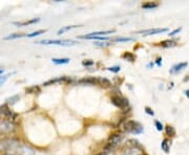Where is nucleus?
Wrapping results in <instances>:
<instances>
[{
  "label": "nucleus",
  "mask_w": 189,
  "mask_h": 155,
  "mask_svg": "<svg viewBox=\"0 0 189 155\" xmlns=\"http://www.w3.org/2000/svg\"><path fill=\"white\" fill-rule=\"evenodd\" d=\"M99 85L103 88H109L111 86V82L106 78H100L99 79Z\"/></svg>",
  "instance_id": "2eb2a0df"
},
{
  "label": "nucleus",
  "mask_w": 189,
  "mask_h": 155,
  "mask_svg": "<svg viewBox=\"0 0 189 155\" xmlns=\"http://www.w3.org/2000/svg\"><path fill=\"white\" fill-rule=\"evenodd\" d=\"M123 128L125 132H128V133L137 134V135L143 133V127L141 124L136 121H132V119H128V121L125 122Z\"/></svg>",
  "instance_id": "f257e3e1"
},
{
  "label": "nucleus",
  "mask_w": 189,
  "mask_h": 155,
  "mask_svg": "<svg viewBox=\"0 0 189 155\" xmlns=\"http://www.w3.org/2000/svg\"><path fill=\"white\" fill-rule=\"evenodd\" d=\"M76 27H79V26H78V25H70V26H64V27H62V29H60L59 30H58L57 34L58 35H62V34H64L65 32H67V30H70L71 29H76Z\"/></svg>",
  "instance_id": "412c9836"
},
{
  "label": "nucleus",
  "mask_w": 189,
  "mask_h": 155,
  "mask_svg": "<svg viewBox=\"0 0 189 155\" xmlns=\"http://www.w3.org/2000/svg\"><path fill=\"white\" fill-rule=\"evenodd\" d=\"M152 65H154V63H149V64H148V66H149V67H151Z\"/></svg>",
  "instance_id": "e433bc0d"
},
{
  "label": "nucleus",
  "mask_w": 189,
  "mask_h": 155,
  "mask_svg": "<svg viewBox=\"0 0 189 155\" xmlns=\"http://www.w3.org/2000/svg\"><path fill=\"white\" fill-rule=\"evenodd\" d=\"M71 81H73V80H71L70 78H67V77H60V78L52 79V80H50V81H47V82L43 83V86H50V85H53V84L59 83V82H66V83H70Z\"/></svg>",
  "instance_id": "1a4fd4ad"
},
{
  "label": "nucleus",
  "mask_w": 189,
  "mask_h": 155,
  "mask_svg": "<svg viewBox=\"0 0 189 155\" xmlns=\"http://www.w3.org/2000/svg\"><path fill=\"white\" fill-rule=\"evenodd\" d=\"M158 6H159L158 2H145V3L142 4V7L144 10H154Z\"/></svg>",
  "instance_id": "f3484780"
},
{
  "label": "nucleus",
  "mask_w": 189,
  "mask_h": 155,
  "mask_svg": "<svg viewBox=\"0 0 189 155\" xmlns=\"http://www.w3.org/2000/svg\"><path fill=\"white\" fill-rule=\"evenodd\" d=\"M0 119H1V118H0Z\"/></svg>",
  "instance_id": "4c0bfd02"
},
{
  "label": "nucleus",
  "mask_w": 189,
  "mask_h": 155,
  "mask_svg": "<svg viewBox=\"0 0 189 155\" xmlns=\"http://www.w3.org/2000/svg\"><path fill=\"white\" fill-rule=\"evenodd\" d=\"M20 100V95H13L11 98H9L6 100V104L7 105H14V104H16L17 102H19Z\"/></svg>",
  "instance_id": "6ab92c4d"
},
{
  "label": "nucleus",
  "mask_w": 189,
  "mask_h": 155,
  "mask_svg": "<svg viewBox=\"0 0 189 155\" xmlns=\"http://www.w3.org/2000/svg\"><path fill=\"white\" fill-rule=\"evenodd\" d=\"M0 114L3 115L4 118L12 119V121H15V118H16V116H17V114L13 112L11 109L9 107H6V106H0Z\"/></svg>",
  "instance_id": "39448f33"
},
{
  "label": "nucleus",
  "mask_w": 189,
  "mask_h": 155,
  "mask_svg": "<svg viewBox=\"0 0 189 155\" xmlns=\"http://www.w3.org/2000/svg\"><path fill=\"white\" fill-rule=\"evenodd\" d=\"M78 84H81V85H99V79L93 77L83 78L78 81Z\"/></svg>",
  "instance_id": "6e6552de"
},
{
  "label": "nucleus",
  "mask_w": 189,
  "mask_h": 155,
  "mask_svg": "<svg viewBox=\"0 0 189 155\" xmlns=\"http://www.w3.org/2000/svg\"><path fill=\"white\" fill-rule=\"evenodd\" d=\"M187 81H189V76H187V78L184 79V82H187Z\"/></svg>",
  "instance_id": "f704fd0d"
},
{
  "label": "nucleus",
  "mask_w": 189,
  "mask_h": 155,
  "mask_svg": "<svg viewBox=\"0 0 189 155\" xmlns=\"http://www.w3.org/2000/svg\"><path fill=\"white\" fill-rule=\"evenodd\" d=\"M70 59L68 58H61V59H57V58H53L52 62L56 65H62V64H67L70 63Z\"/></svg>",
  "instance_id": "4468645a"
},
{
  "label": "nucleus",
  "mask_w": 189,
  "mask_h": 155,
  "mask_svg": "<svg viewBox=\"0 0 189 155\" xmlns=\"http://www.w3.org/2000/svg\"><path fill=\"white\" fill-rule=\"evenodd\" d=\"M82 65L85 66V67H89V66L94 65V61L91 60H83L82 61Z\"/></svg>",
  "instance_id": "bb28decb"
},
{
  "label": "nucleus",
  "mask_w": 189,
  "mask_h": 155,
  "mask_svg": "<svg viewBox=\"0 0 189 155\" xmlns=\"http://www.w3.org/2000/svg\"><path fill=\"white\" fill-rule=\"evenodd\" d=\"M188 63L187 62H182V63H179V64H175L172 66V68L169 70L170 73H175V72H179L181 70H183L185 67H187Z\"/></svg>",
  "instance_id": "9d476101"
},
{
  "label": "nucleus",
  "mask_w": 189,
  "mask_h": 155,
  "mask_svg": "<svg viewBox=\"0 0 189 155\" xmlns=\"http://www.w3.org/2000/svg\"><path fill=\"white\" fill-rule=\"evenodd\" d=\"M111 103L112 105H115L116 107H118L120 109H123L126 110L129 106V102L126 98H123L121 95H112L111 96Z\"/></svg>",
  "instance_id": "7ed1b4c3"
},
{
  "label": "nucleus",
  "mask_w": 189,
  "mask_h": 155,
  "mask_svg": "<svg viewBox=\"0 0 189 155\" xmlns=\"http://www.w3.org/2000/svg\"><path fill=\"white\" fill-rule=\"evenodd\" d=\"M116 33L115 29H111V30H101V32H94V33H90V34H87V35H84V36H80L79 39H89L91 37H102L104 35H109V34H114Z\"/></svg>",
  "instance_id": "423d86ee"
},
{
  "label": "nucleus",
  "mask_w": 189,
  "mask_h": 155,
  "mask_svg": "<svg viewBox=\"0 0 189 155\" xmlns=\"http://www.w3.org/2000/svg\"><path fill=\"white\" fill-rule=\"evenodd\" d=\"M165 132H166V135L169 136V137L175 136V129L170 125H167L165 127Z\"/></svg>",
  "instance_id": "a211bd4d"
},
{
  "label": "nucleus",
  "mask_w": 189,
  "mask_h": 155,
  "mask_svg": "<svg viewBox=\"0 0 189 155\" xmlns=\"http://www.w3.org/2000/svg\"><path fill=\"white\" fill-rule=\"evenodd\" d=\"M26 35L24 34H18V33H16V34H11L9 35V36L4 37L3 39L4 40H14V39H19V38H22V37H25Z\"/></svg>",
  "instance_id": "aec40b11"
},
{
  "label": "nucleus",
  "mask_w": 189,
  "mask_h": 155,
  "mask_svg": "<svg viewBox=\"0 0 189 155\" xmlns=\"http://www.w3.org/2000/svg\"><path fill=\"white\" fill-rule=\"evenodd\" d=\"M41 89H40V87H38V86H32V87L30 88H26V92L27 93H39Z\"/></svg>",
  "instance_id": "5701e85b"
},
{
  "label": "nucleus",
  "mask_w": 189,
  "mask_h": 155,
  "mask_svg": "<svg viewBox=\"0 0 189 155\" xmlns=\"http://www.w3.org/2000/svg\"><path fill=\"white\" fill-rule=\"evenodd\" d=\"M2 73H3V69H1V68H0V75H2Z\"/></svg>",
  "instance_id": "c9c22d12"
},
{
  "label": "nucleus",
  "mask_w": 189,
  "mask_h": 155,
  "mask_svg": "<svg viewBox=\"0 0 189 155\" xmlns=\"http://www.w3.org/2000/svg\"><path fill=\"white\" fill-rule=\"evenodd\" d=\"M36 43L45 45H61V46H70V45L76 44V42L71 40H41Z\"/></svg>",
  "instance_id": "20e7f679"
},
{
  "label": "nucleus",
  "mask_w": 189,
  "mask_h": 155,
  "mask_svg": "<svg viewBox=\"0 0 189 155\" xmlns=\"http://www.w3.org/2000/svg\"><path fill=\"white\" fill-rule=\"evenodd\" d=\"M181 30H182V27H179V29H175V30H172V32H170L168 36H169V37H173V36H175V35L179 34V33H180Z\"/></svg>",
  "instance_id": "c85d7f7f"
},
{
  "label": "nucleus",
  "mask_w": 189,
  "mask_h": 155,
  "mask_svg": "<svg viewBox=\"0 0 189 155\" xmlns=\"http://www.w3.org/2000/svg\"><path fill=\"white\" fill-rule=\"evenodd\" d=\"M155 64H157L158 66L162 65V58H158V59L155 60Z\"/></svg>",
  "instance_id": "473e14b6"
},
{
  "label": "nucleus",
  "mask_w": 189,
  "mask_h": 155,
  "mask_svg": "<svg viewBox=\"0 0 189 155\" xmlns=\"http://www.w3.org/2000/svg\"><path fill=\"white\" fill-rule=\"evenodd\" d=\"M145 112H146L148 115H150V116H155V112H154V110H152L151 108L150 107H145Z\"/></svg>",
  "instance_id": "7c9ffc66"
},
{
  "label": "nucleus",
  "mask_w": 189,
  "mask_h": 155,
  "mask_svg": "<svg viewBox=\"0 0 189 155\" xmlns=\"http://www.w3.org/2000/svg\"><path fill=\"white\" fill-rule=\"evenodd\" d=\"M115 152H106V151H103L101 153H99L98 155H114Z\"/></svg>",
  "instance_id": "2f4dec72"
},
{
  "label": "nucleus",
  "mask_w": 189,
  "mask_h": 155,
  "mask_svg": "<svg viewBox=\"0 0 189 155\" xmlns=\"http://www.w3.org/2000/svg\"><path fill=\"white\" fill-rule=\"evenodd\" d=\"M107 69H108L109 72H111L117 73V72H119L120 70H121V67H120V66H112V67H109V68H107Z\"/></svg>",
  "instance_id": "cd10ccee"
},
{
  "label": "nucleus",
  "mask_w": 189,
  "mask_h": 155,
  "mask_svg": "<svg viewBox=\"0 0 189 155\" xmlns=\"http://www.w3.org/2000/svg\"><path fill=\"white\" fill-rule=\"evenodd\" d=\"M10 75H6V76H2V77H0V86H2L4 83L6 82V80L9 79Z\"/></svg>",
  "instance_id": "c756f323"
},
{
  "label": "nucleus",
  "mask_w": 189,
  "mask_h": 155,
  "mask_svg": "<svg viewBox=\"0 0 189 155\" xmlns=\"http://www.w3.org/2000/svg\"><path fill=\"white\" fill-rule=\"evenodd\" d=\"M161 46L164 47V48L175 47V46H177V42L173 41V40H165V41L161 42Z\"/></svg>",
  "instance_id": "ddd939ff"
},
{
  "label": "nucleus",
  "mask_w": 189,
  "mask_h": 155,
  "mask_svg": "<svg viewBox=\"0 0 189 155\" xmlns=\"http://www.w3.org/2000/svg\"><path fill=\"white\" fill-rule=\"evenodd\" d=\"M45 33V29H40V30H36V32L34 33H32V34H30V35H26V37H29V38H33V37H37V36H39V35H41V34H44Z\"/></svg>",
  "instance_id": "b1692460"
},
{
  "label": "nucleus",
  "mask_w": 189,
  "mask_h": 155,
  "mask_svg": "<svg viewBox=\"0 0 189 155\" xmlns=\"http://www.w3.org/2000/svg\"><path fill=\"white\" fill-rule=\"evenodd\" d=\"M96 46H99V47H106V46H109L111 43L107 42V41H104V42H95L94 43Z\"/></svg>",
  "instance_id": "393cba45"
},
{
  "label": "nucleus",
  "mask_w": 189,
  "mask_h": 155,
  "mask_svg": "<svg viewBox=\"0 0 189 155\" xmlns=\"http://www.w3.org/2000/svg\"><path fill=\"white\" fill-rule=\"evenodd\" d=\"M16 129V124L12 119L2 118L0 119V133H12Z\"/></svg>",
  "instance_id": "f03ea898"
},
{
  "label": "nucleus",
  "mask_w": 189,
  "mask_h": 155,
  "mask_svg": "<svg viewBox=\"0 0 189 155\" xmlns=\"http://www.w3.org/2000/svg\"><path fill=\"white\" fill-rule=\"evenodd\" d=\"M166 32H168V29H151L146 30H140L138 33L139 34H143V36H151V35L161 34V33H166Z\"/></svg>",
  "instance_id": "0eeeda50"
},
{
  "label": "nucleus",
  "mask_w": 189,
  "mask_h": 155,
  "mask_svg": "<svg viewBox=\"0 0 189 155\" xmlns=\"http://www.w3.org/2000/svg\"><path fill=\"white\" fill-rule=\"evenodd\" d=\"M155 125L158 131H162L163 129H164V126H163V124L161 123L160 121H155Z\"/></svg>",
  "instance_id": "a878e982"
},
{
  "label": "nucleus",
  "mask_w": 189,
  "mask_h": 155,
  "mask_svg": "<svg viewBox=\"0 0 189 155\" xmlns=\"http://www.w3.org/2000/svg\"><path fill=\"white\" fill-rule=\"evenodd\" d=\"M39 21H40L39 18H34V19H32V20H29V21H24V22H14V24L17 25V26H25V25L37 23V22H39Z\"/></svg>",
  "instance_id": "f8f14e48"
},
{
  "label": "nucleus",
  "mask_w": 189,
  "mask_h": 155,
  "mask_svg": "<svg viewBox=\"0 0 189 155\" xmlns=\"http://www.w3.org/2000/svg\"><path fill=\"white\" fill-rule=\"evenodd\" d=\"M122 58H123L124 60H126V61H129V62H135V61H136V56L132 54V52H124V54L122 55Z\"/></svg>",
  "instance_id": "dca6fc26"
},
{
  "label": "nucleus",
  "mask_w": 189,
  "mask_h": 155,
  "mask_svg": "<svg viewBox=\"0 0 189 155\" xmlns=\"http://www.w3.org/2000/svg\"><path fill=\"white\" fill-rule=\"evenodd\" d=\"M129 41H134V39L132 38H124V37H119V38L111 39V42H129Z\"/></svg>",
  "instance_id": "4be33fe9"
},
{
  "label": "nucleus",
  "mask_w": 189,
  "mask_h": 155,
  "mask_svg": "<svg viewBox=\"0 0 189 155\" xmlns=\"http://www.w3.org/2000/svg\"><path fill=\"white\" fill-rule=\"evenodd\" d=\"M170 144H171V141H169L168 138H165L162 141L161 143V148H162L163 151L165 152L166 154L169 153V150H170Z\"/></svg>",
  "instance_id": "9b49d317"
},
{
  "label": "nucleus",
  "mask_w": 189,
  "mask_h": 155,
  "mask_svg": "<svg viewBox=\"0 0 189 155\" xmlns=\"http://www.w3.org/2000/svg\"><path fill=\"white\" fill-rule=\"evenodd\" d=\"M185 95L187 96V98H189V90H185Z\"/></svg>",
  "instance_id": "72a5a7b5"
}]
</instances>
